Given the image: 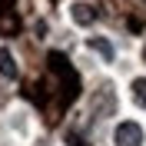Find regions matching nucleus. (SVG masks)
I'll return each instance as SVG.
<instances>
[{
	"label": "nucleus",
	"instance_id": "nucleus-5",
	"mask_svg": "<svg viewBox=\"0 0 146 146\" xmlns=\"http://www.w3.org/2000/svg\"><path fill=\"white\" fill-rule=\"evenodd\" d=\"M129 93H133V103L146 110V76H136V80L129 83Z\"/></svg>",
	"mask_w": 146,
	"mask_h": 146
},
{
	"label": "nucleus",
	"instance_id": "nucleus-4",
	"mask_svg": "<svg viewBox=\"0 0 146 146\" xmlns=\"http://www.w3.org/2000/svg\"><path fill=\"white\" fill-rule=\"evenodd\" d=\"M86 46H90V50H96L106 63H113V56H116V53H113V43H110V40H103V36H90V40H86Z\"/></svg>",
	"mask_w": 146,
	"mask_h": 146
},
{
	"label": "nucleus",
	"instance_id": "nucleus-2",
	"mask_svg": "<svg viewBox=\"0 0 146 146\" xmlns=\"http://www.w3.org/2000/svg\"><path fill=\"white\" fill-rule=\"evenodd\" d=\"M70 17L76 27H93V20H96V7L86 3V0H73L70 3Z\"/></svg>",
	"mask_w": 146,
	"mask_h": 146
},
{
	"label": "nucleus",
	"instance_id": "nucleus-6",
	"mask_svg": "<svg viewBox=\"0 0 146 146\" xmlns=\"http://www.w3.org/2000/svg\"><path fill=\"white\" fill-rule=\"evenodd\" d=\"M143 56H146V53H143Z\"/></svg>",
	"mask_w": 146,
	"mask_h": 146
},
{
	"label": "nucleus",
	"instance_id": "nucleus-1",
	"mask_svg": "<svg viewBox=\"0 0 146 146\" xmlns=\"http://www.w3.org/2000/svg\"><path fill=\"white\" fill-rule=\"evenodd\" d=\"M146 143V133L139 123H133V119H123V123H116V129H113V146H143Z\"/></svg>",
	"mask_w": 146,
	"mask_h": 146
},
{
	"label": "nucleus",
	"instance_id": "nucleus-3",
	"mask_svg": "<svg viewBox=\"0 0 146 146\" xmlns=\"http://www.w3.org/2000/svg\"><path fill=\"white\" fill-rule=\"evenodd\" d=\"M0 76L3 80H17V60L7 46H0Z\"/></svg>",
	"mask_w": 146,
	"mask_h": 146
}]
</instances>
